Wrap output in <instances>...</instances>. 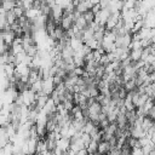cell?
I'll list each match as a JSON object with an SVG mask.
<instances>
[{"mask_svg":"<svg viewBox=\"0 0 155 155\" xmlns=\"http://www.w3.org/2000/svg\"><path fill=\"white\" fill-rule=\"evenodd\" d=\"M54 90V84H53V80H52V76H48L46 79H42V92L47 96L51 94V92Z\"/></svg>","mask_w":155,"mask_h":155,"instance_id":"cell-1","label":"cell"},{"mask_svg":"<svg viewBox=\"0 0 155 155\" xmlns=\"http://www.w3.org/2000/svg\"><path fill=\"white\" fill-rule=\"evenodd\" d=\"M110 145L108 143V140H99L98 142V145H97V153H101V154H107L108 150H109Z\"/></svg>","mask_w":155,"mask_h":155,"instance_id":"cell-2","label":"cell"},{"mask_svg":"<svg viewBox=\"0 0 155 155\" xmlns=\"http://www.w3.org/2000/svg\"><path fill=\"white\" fill-rule=\"evenodd\" d=\"M30 90L34 91L35 93L40 92V91L42 90V79H38V80H35L33 84H30Z\"/></svg>","mask_w":155,"mask_h":155,"instance_id":"cell-3","label":"cell"},{"mask_svg":"<svg viewBox=\"0 0 155 155\" xmlns=\"http://www.w3.org/2000/svg\"><path fill=\"white\" fill-rule=\"evenodd\" d=\"M97 145H98V142L91 139L90 143H88V145L86 147V149H87V154H96V153H97Z\"/></svg>","mask_w":155,"mask_h":155,"instance_id":"cell-4","label":"cell"},{"mask_svg":"<svg viewBox=\"0 0 155 155\" xmlns=\"http://www.w3.org/2000/svg\"><path fill=\"white\" fill-rule=\"evenodd\" d=\"M82 16H84V18H85V21H86V24L88 25L90 23H92L93 22V19H94V13L91 11V10H87L86 12H84L82 13Z\"/></svg>","mask_w":155,"mask_h":155,"instance_id":"cell-5","label":"cell"},{"mask_svg":"<svg viewBox=\"0 0 155 155\" xmlns=\"http://www.w3.org/2000/svg\"><path fill=\"white\" fill-rule=\"evenodd\" d=\"M5 18H6V21H7L8 24H12V23H15V21H16L17 17L15 16V13H13L12 10H8V11H6V13H5Z\"/></svg>","mask_w":155,"mask_h":155,"instance_id":"cell-6","label":"cell"},{"mask_svg":"<svg viewBox=\"0 0 155 155\" xmlns=\"http://www.w3.org/2000/svg\"><path fill=\"white\" fill-rule=\"evenodd\" d=\"M12 11H13V13H15L16 17H19V16L24 15V8H23L22 6H17V5H16V6L12 8Z\"/></svg>","mask_w":155,"mask_h":155,"instance_id":"cell-7","label":"cell"}]
</instances>
